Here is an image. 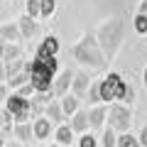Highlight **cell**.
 <instances>
[{"label":"cell","instance_id":"6da1fadb","mask_svg":"<svg viewBox=\"0 0 147 147\" xmlns=\"http://www.w3.org/2000/svg\"><path fill=\"white\" fill-rule=\"evenodd\" d=\"M74 57H76V61H81L84 66H91V69H103V64H105V57H103V52H100V44L93 37H84V39L74 47Z\"/></svg>","mask_w":147,"mask_h":147},{"label":"cell","instance_id":"7a4b0ae2","mask_svg":"<svg viewBox=\"0 0 147 147\" xmlns=\"http://www.w3.org/2000/svg\"><path fill=\"white\" fill-rule=\"evenodd\" d=\"M123 39V22L118 20V17H113V20H108L103 27H100V47H103V57L108 54V57H113L118 49V44H120Z\"/></svg>","mask_w":147,"mask_h":147},{"label":"cell","instance_id":"3957f363","mask_svg":"<svg viewBox=\"0 0 147 147\" xmlns=\"http://www.w3.org/2000/svg\"><path fill=\"white\" fill-rule=\"evenodd\" d=\"M130 123H132V113L130 105L125 103H110L108 108V127H113L115 132H130Z\"/></svg>","mask_w":147,"mask_h":147},{"label":"cell","instance_id":"277c9868","mask_svg":"<svg viewBox=\"0 0 147 147\" xmlns=\"http://www.w3.org/2000/svg\"><path fill=\"white\" fill-rule=\"evenodd\" d=\"M5 110L12 115L15 125H17V123H27V120L32 118V103H30V98H22L17 91L7 96V100H5Z\"/></svg>","mask_w":147,"mask_h":147},{"label":"cell","instance_id":"5b68a950","mask_svg":"<svg viewBox=\"0 0 147 147\" xmlns=\"http://www.w3.org/2000/svg\"><path fill=\"white\" fill-rule=\"evenodd\" d=\"M125 86H127V84L120 79V74H108L105 79H100V100H103V103L120 100Z\"/></svg>","mask_w":147,"mask_h":147},{"label":"cell","instance_id":"8992f818","mask_svg":"<svg viewBox=\"0 0 147 147\" xmlns=\"http://www.w3.org/2000/svg\"><path fill=\"white\" fill-rule=\"evenodd\" d=\"M71 84H74V71H61L59 76H54V96L57 98H61V96H66L69 93V88H71Z\"/></svg>","mask_w":147,"mask_h":147},{"label":"cell","instance_id":"52a82bcc","mask_svg":"<svg viewBox=\"0 0 147 147\" xmlns=\"http://www.w3.org/2000/svg\"><path fill=\"white\" fill-rule=\"evenodd\" d=\"M52 130H54V125H52V120L49 118H34V123H32V132H34V140H47L49 135H52Z\"/></svg>","mask_w":147,"mask_h":147},{"label":"cell","instance_id":"ba28073f","mask_svg":"<svg viewBox=\"0 0 147 147\" xmlns=\"http://www.w3.org/2000/svg\"><path fill=\"white\" fill-rule=\"evenodd\" d=\"M57 52H59V39L54 34L44 37L42 44L37 47V57H57Z\"/></svg>","mask_w":147,"mask_h":147},{"label":"cell","instance_id":"9c48e42d","mask_svg":"<svg viewBox=\"0 0 147 147\" xmlns=\"http://www.w3.org/2000/svg\"><path fill=\"white\" fill-rule=\"evenodd\" d=\"M93 84V81L88 79V74H74V84H71V91L76 98H81V96L88 93V86Z\"/></svg>","mask_w":147,"mask_h":147},{"label":"cell","instance_id":"30bf717a","mask_svg":"<svg viewBox=\"0 0 147 147\" xmlns=\"http://www.w3.org/2000/svg\"><path fill=\"white\" fill-rule=\"evenodd\" d=\"M88 110H76L71 115V130L79 132V135H84V132H88Z\"/></svg>","mask_w":147,"mask_h":147},{"label":"cell","instance_id":"8fae6325","mask_svg":"<svg viewBox=\"0 0 147 147\" xmlns=\"http://www.w3.org/2000/svg\"><path fill=\"white\" fill-rule=\"evenodd\" d=\"M44 118H49L52 120V125L54 123H59V125H64V110H61V100H52V103L44 108Z\"/></svg>","mask_w":147,"mask_h":147},{"label":"cell","instance_id":"7c38bea8","mask_svg":"<svg viewBox=\"0 0 147 147\" xmlns=\"http://www.w3.org/2000/svg\"><path fill=\"white\" fill-rule=\"evenodd\" d=\"M105 118H108V108L105 105H93L88 110V125L91 127H103Z\"/></svg>","mask_w":147,"mask_h":147},{"label":"cell","instance_id":"4fadbf2b","mask_svg":"<svg viewBox=\"0 0 147 147\" xmlns=\"http://www.w3.org/2000/svg\"><path fill=\"white\" fill-rule=\"evenodd\" d=\"M54 137H57V145H61V147H71V142H74V130H71V125H59L57 130H54Z\"/></svg>","mask_w":147,"mask_h":147},{"label":"cell","instance_id":"5bb4252c","mask_svg":"<svg viewBox=\"0 0 147 147\" xmlns=\"http://www.w3.org/2000/svg\"><path fill=\"white\" fill-rule=\"evenodd\" d=\"M17 27H20V34H22V39H30V37L37 32V22L32 20L30 15H22L20 20H17Z\"/></svg>","mask_w":147,"mask_h":147},{"label":"cell","instance_id":"9a60e30c","mask_svg":"<svg viewBox=\"0 0 147 147\" xmlns=\"http://www.w3.org/2000/svg\"><path fill=\"white\" fill-rule=\"evenodd\" d=\"M59 100H61V110H64V115H66V118H71L74 113L79 110V98H76L74 93H66V96H61Z\"/></svg>","mask_w":147,"mask_h":147},{"label":"cell","instance_id":"2e32d148","mask_svg":"<svg viewBox=\"0 0 147 147\" xmlns=\"http://www.w3.org/2000/svg\"><path fill=\"white\" fill-rule=\"evenodd\" d=\"M0 37H3L5 42H10V44H15L17 39H22L17 22H15V25H3V27H0Z\"/></svg>","mask_w":147,"mask_h":147},{"label":"cell","instance_id":"e0dca14e","mask_svg":"<svg viewBox=\"0 0 147 147\" xmlns=\"http://www.w3.org/2000/svg\"><path fill=\"white\" fill-rule=\"evenodd\" d=\"M12 130H15V120H12V115L7 113L5 108H0V135L7 137Z\"/></svg>","mask_w":147,"mask_h":147},{"label":"cell","instance_id":"ac0fdd59","mask_svg":"<svg viewBox=\"0 0 147 147\" xmlns=\"http://www.w3.org/2000/svg\"><path fill=\"white\" fill-rule=\"evenodd\" d=\"M12 135L17 137V142H27L30 137H34V132H32V125H30V123H17L15 130H12Z\"/></svg>","mask_w":147,"mask_h":147},{"label":"cell","instance_id":"d6986e66","mask_svg":"<svg viewBox=\"0 0 147 147\" xmlns=\"http://www.w3.org/2000/svg\"><path fill=\"white\" fill-rule=\"evenodd\" d=\"M86 100H88L91 105H100L103 100H100V81H93V84L88 86V93H86Z\"/></svg>","mask_w":147,"mask_h":147},{"label":"cell","instance_id":"ffe728a7","mask_svg":"<svg viewBox=\"0 0 147 147\" xmlns=\"http://www.w3.org/2000/svg\"><path fill=\"white\" fill-rule=\"evenodd\" d=\"M3 64H5L7 79H12V76H17V74L25 71V61H22V59H15V61H3Z\"/></svg>","mask_w":147,"mask_h":147},{"label":"cell","instance_id":"44dd1931","mask_svg":"<svg viewBox=\"0 0 147 147\" xmlns=\"http://www.w3.org/2000/svg\"><path fill=\"white\" fill-rule=\"evenodd\" d=\"M15 59H22V49L17 44H5V52H3L0 61H15Z\"/></svg>","mask_w":147,"mask_h":147},{"label":"cell","instance_id":"7402d4cb","mask_svg":"<svg viewBox=\"0 0 147 147\" xmlns=\"http://www.w3.org/2000/svg\"><path fill=\"white\" fill-rule=\"evenodd\" d=\"M25 15H30L32 20H37V17H42V0H27L25 3Z\"/></svg>","mask_w":147,"mask_h":147},{"label":"cell","instance_id":"603a6c76","mask_svg":"<svg viewBox=\"0 0 147 147\" xmlns=\"http://www.w3.org/2000/svg\"><path fill=\"white\" fill-rule=\"evenodd\" d=\"M100 145L103 147H118V135L113 127H105L103 135H100Z\"/></svg>","mask_w":147,"mask_h":147},{"label":"cell","instance_id":"cb8c5ba5","mask_svg":"<svg viewBox=\"0 0 147 147\" xmlns=\"http://www.w3.org/2000/svg\"><path fill=\"white\" fill-rule=\"evenodd\" d=\"M118 147H142V145H140V140L135 135L123 132V135H118Z\"/></svg>","mask_w":147,"mask_h":147},{"label":"cell","instance_id":"d4e9b609","mask_svg":"<svg viewBox=\"0 0 147 147\" xmlns=\"http://www.w3.org/2000/svg\"><path fill=\"white\" fill-rule=\"evenodd\" d=\"M7 84H10V88H22L25 84H30V74L22 71V74H17V76H12V79H7Z\"/></svg>","mask_w":147,"mask_h":147},{"label":"cell","instance_id":"484cf974","mask_svg":"<svg viewBox=\"0 0 147 147\" xmlns=\"http://www.w3.org/2000/svg\"><path fill=\"white\" fill-rule=\"evenodd\" d=\"M79 147H98V137L91 135V132H84L79 137Z\"/></svg>","mask_w":147,"mask_h":147},{"label":"cell","instance_id":"4316f807","mask_svg":"<svg viewBox=\"0 0 147 147\" xmlns=\"http://www.w3.org/2000/svg\"><path fill=\"white\" fill-rule=\"evenodd\" d=\"M135 32L137 34H147V17L137 12L135 15Z\"/></svg>","mask_w":147,"mask_h":147},{"label":"cell","instance_id":"83f0119b","mask_svg":"<svg viewBox=\"0 0 147 147\" xmlns=\"http://www.w3.org/2000/svg\"><path fill=\"white\" fill-rule=\"evenodd\" d=\"M132 100H135V88H132L130 84L125 86V91H123V96H120V100H118V103H125V105H130Z\"/></svg>","mask_w":147,"mask_h":147},{"label":"cell","instance_id":"f1b7e54d","mask_svg":"<svg viewBox=\"0 0 147 147\" xmlns=\"http://www.w3.org/2000/svg\"><path fill=\"white\" fill-rule=\"evenodd\" d=\"M54 10H57V0H42V17L54 15Z\"/></svg>","mask_w":147,"mask_h":147},{"label":"cell","instance_id":"f546056e","mask_svg":"<svg viewBox=\"0 0 147 147\" xmlns=\"http://www.w3.org/2000/svg\"><path fill=\"white\" fill-rule=\"evenodd\" d=\"M17 93H20L22 98H27V96H32V93H34V88H32V84H25L22 88H17Z\"/></svg>","mask_w":147,"mask_h":147},{"label":"cell","instance_id":"4dcf8cb0","mask_svg":"<svg viewBox=\"0 0 147 147\" xmlns=\"http://www.w3.org/2000/svg\"><path fill=\"white\" fill-rule=\"evenodd\" d=\"M137 140H140V145H142V147H147V125H145V127L140 130V135H137Z\"/></svg>","mask_w":147,"mask_h":147},{"label":"cell","instance_id":"1f68e13d","mask_svg":"<svg viewBox=\"0 0 147 147\" xmlns=\"http://www.w3.org/2000/svg\"><path fill=\"white\" fill-rule=\"evenodd\" d=\"M3 100H7V86L5 84H0V103Z\"/></svg>","mask_w":147,"mask_h":147},{"label":"cell","instance_id":"d6a6232c","mask_svg":"<svg viewBox=\"0 0 147 147\" xmlns=\"http://www.w3.org/2000/svg\"><path fill=\"white\" fill-rule=\"evenodd\" d=\"M5 79H7V74H5V64L0 61V84H3V81H5Z\"/></svg>","mask_w":147,"mask_h":147},{"label":"cell","instance_id":"836d02e7","mask_svg":"<svg viewBox=\"0 0 147 147\" xmlns=\"http://www.w3.org/2000/svg\"><path fill=\"white\" fill-rule=\"evenodd\" d=\"M137 12H140V15H145V17H147V0H142V3H140V10H137Z\"/></svg>","mask_w":147,"mask_h":147},{"label":"cell","instance_id":"e575fe53","mask_svg":"<svg viewBox=\"0 0 147 147\" xmlns=\"http://www.w3.org/2000/svg\"><path fill=\"white\" fill-rule=\"evenodd\" d=\"M5 44H7V42L3 39V37H0V59H3V52H5Z\"/></svg>","mask_w":147,"mask_h":147},{"label":"cell","instance_id":"d590c367","mask_svg":"<svg viewBox=\"0 0 147 147\" xmlns=\"http://www.w3.org/2000/svg\"><path fill=\"white\" fill-rule=\"evenodd\" d=\"M5 147H22V142H10V145H5Z\"/></svg>","mask_w":147,"mask_h":147},{"label":"cell","instance_id":"8d00e7d4","mask_svg":"<svg viewBox=\"0 0 147 147\" xmlns=\"http://www.w3.org/2000/svg\"><path fill=\"white\" fill-rule=\"evenodd\" d=\"M5 145H7V142H5V137L0 135V147H5Z\"/></svg>","mask_w":147,"mask_h":147},{"label":"cell","instance_id":"74e56055","mask_svg":"<svg viewBox=\"0 0 147 147\" xmlns=\"http://www.w3.org/2000/svg\"><path fill=\"white\" fill-rule=\"evenodd\" d=\"M142 81H145V86H147V69H145V79H142Z\"/></svg>","mask_w":147,"mask_h":147},{"label":"cell","instance_id":"f35d334b","mask_svg":"<svg viewBox=\"0 0 147 147\" xmlns=\"http://www.w3.org/2000/svg\"><path fill=\"white\" fill-rule=\"evenodd\" d=\"M49 147H61V145H49Z\"/></svg>","mask_w":147,"mask_h":147}]
</instances>
